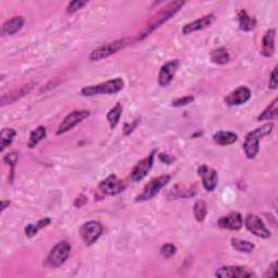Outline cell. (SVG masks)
<instances>
[{
  "label": "cell",
  "instance_id": "cell-20",
  "mask_svg": "<svg viewBox=\"0 0 278 278\" xmlns=\"http://www.w3.org/2000/svg\"><path fill=\"white\" fill-rule=\"evenodd\" d=\"M32 86H34V84H28V85H26V86L21 87L19 90H14V92L10 93L9 95L2 96L1 106L12 104V102H14L16 99L22 98V97H23V96L27 95L32 90V88H33Z\"/></svg>",
  "mask_w": 278,
  "mask_h": 278
},
{
  "label": "cell",
  "instance_id": "cell-5",
  "mask_svg": "<svg viewBox=\"0 0 278 278\" xmlns=\"http://www.w3.org/2000/svg\"><path fill=\"white\" fill-rule=\"evenodd\" d=\"M128 43V39L123 38V39H117L112 43H108L102 45V46L96 48L92 51V54L89 56V59L92 61H99L102 59H106L108 56L117 53L118 50L123 49L126 46Z\"/></svg>",
  "mask_w": 278,
  "mask_h": 278
},
{
  "label": "cell",
  "instance_id": "cell-24",
  "mask_svg": "<svg viewBox=\"0 0 278 278\" xmlns=\"http://www.w3.org/2000/svg\"><path fill=\"white\" fill-rule=\"evenodd\" d=\"M278 99H274L273 102L266 108V109L259 115V121H265V120H275L278 115Z\"/></svg>",
  "mask_w": 278,
  "mask_h": 278
},
{
  "label": "cell",
  "instance_id": "cell-27",
  "mask_svg": "<svg viewBox=\"0 0 278 278\" xmlns=\"http://www.w3.org/2000/svg\"><path fill=\"white\" fill-rule=\"evenodd\" d=\"M50 223H51V220L49 218H45L41 221H38L37 224L27 225L26 228H25V234H26L27 237L35 236L39 230H41L44 227H46V226H48Z\"/></svg>",
  "mask_w": 278,
  "mask_h": 278
},
{
  "label": "cell",
  "instance_id": "cell-7",
  "mask_svg": "<svg viewBox=\"0 0 278 278\" xmlns=\"http://www.w3.org/2000/svg\"><path fill=\"white\" fill-rule=\"evenodd\" d=\"M102 232H104V226L96 221H90V222L83 224L81 230H79V234L86 246L93 245L97 241Z\"/></svg>",
  "mask_w": 278,
  "mask_h": 278
},
{
  "label": "cell",
  "instance_id": "cell-18",
  "mask_svg": "<svg viewBox=\"0 0 278 278\" xmlns=\"http://www.w3.org/2000/svg\"><path fill=\"white\" fill-rule=\"evenodd\" d=\"M24 18L21 15L13 16L12 19L5 21L1 27V35H14L15 33H18L22 30V27L24 25Z\"/></svg>",
  "mask_w": 278,
  "mask_h": 278
},
{
  "label": "cell",
  "instance_id": "cell-3",
  "mask_svg": "<svg viewBox=\"0 0 278 278\" xmlns=\"http://www.w3.org/2000/svg\"><path fill=\"white\" fill-rule=\"evenodd\" d=\"M124 87L123 79L116 77L106 83H101L94 86H87L82 89V95L85 97H94L97 95H114L121 92Z\"/></svg>",
  "mask_w": 278,
  "mask_h": 278
},
{
  "label": "cell",
  "instance_id": "cell-26",
  "mask_svg": "<svg viewBox=\"0 0 278 278\" xmlns=\"http://www.w3.org/2000/svg\"><path fill=\"white\" fill-rule=\"evenodd\" d=\"M211 60L217 64H226L229 62V54L225 48H218L211 53Z\"/></svg>",
  "mask_w": 278,
  "mask_h": 278
},
{
  "label": "cell",
  "instance_id": "cell-14",
  "mask_svg": "<svg viewBox=\"0 0 278 278\" xmlns=\"http://www.w3.org/2000/svg\"><path fill=\"white\" fill-rule=\"evenodd\" d=\"M198 174L202 179V185L208 191H213L218 186V173L215 169L203 164L198 168Z\"/></svg>",
  "mask_w": 278,
  "mask_h": 278
},
{
  "label": "cell",
  "instance_id": "cell-28",
  "mask_svg": "<svg viewBox=\"0 0 278 278\" xmlns=\"http://www.w3.org/2000/svg\"><path fill=\"white\" fill-rule=\"evenodd\" d=\"M46 128L44 126H38L35 130H33L32 134H31V137L30 140H28V148L33 149L34 147H35L39 141H42L45 137H46Z\"/></svg>",
  "mask_w": 278,
  "mask_h": 278
},
{
  "label": "cell",
  "instance_id": "cell-36",
  "mask_svg": "<svg viewBox=\"0 0 278 278\" xmlns=\"http://www.w3.org/2000/svg\"><path fill=\"white\" fill-rule=\"evenodd\" d=\"M276 270H277V262H273L268 270V273H266L264 276L265 277H275L276 276Z\"/></svg>",
  "mask_w": 278,
  "mask_h": 278
},
{
  "label": "cell",
  "instance_id": "cell-8",
  "mask_svg": "<svg viewBox=\"0 0 278 278\" xmlns=\"http://www.w3.org/2000/svg\"><path fill=\"white\" fill-rule=\"evenodd\" d=\"M215 276L222 277V278H248L254 277V272L246 266L239 265H228L223 266L215 272Z\"/></svg>",
  "mask_w": 278,
  "mask_h": 278
},
{
  "label": "cell",
  "instance_id": "cell-12",
  "mask_svg": "<svg viewBox=\"0 0 278 278\" xmlns=\"http://www.w3.org/2000/svg\"><path fill=\"white\" fill-rule=\"evenodd\" d=\"M178 66H179V61L177 59H175L167 62V63L161 67L158 77L159 85H160L161 87H167V85L171 84L175 74H176Z\"/></svg>",
  "mask_w": 278,
  "mask_h": 278
},
{
  "label": "cell",
  "instance_id": "cell-34",
  "mask_svg": "<svg viewBox=\"0 0 278 278\" xmlns=\"http://www.w3.org/2000/svg\"><path fill=\"white\" fill-rule=\"evenodd\" d=\"M18 159H19L18 153H16V152H11V153H9V155H7V156L4 157L3 161L7 163V164H9V166L11 167V168L13 169L16 161H18Z\"/></svg>",
  "mask_w": 278,
  "mask_h": 278
},
{
  "label": "cell",
  "instance_id": "cell-4",
  "mask_svg": "<svg viewBox=\"0 0 278 278\" xmlns=\"http://www.w3.org/2000/svg\"><path fill=\"white\" fill-rule=\"evenodd\" d=\"M71 252V245L67 241H60L51 249L50 253L46 259V266L48 268H60L65 263Z\"/></svg>",
  "mask_w": 278,
  "mask_h": 278
},
{
  "label": "cell",
  "instance_id": "cell-38",
  "mask_svg": "<svg viewBox=\"0 0 278 278\" xmlns=\"http://www.w3.org/2000/svg\"><path fill=\"white\" fill-rule=\"evenodd\" d=\"M9 204H10V201H7V202H5V201H2V207H1V211H3V210L5 209V207H7V206H9Z\"/></svg>",
  "mask_w": 278,
  "mask_h": 278
},
{
  "label": "cell",
  "instance_id": "cell-17",
  "mask_svg": "<svg viewBox=\"0 0 278 278\" xmlns=\"http://www.w3.org/2000/svg\"><path fill=\"white\" fill-rule=\"evenodd\" d=\"M219 226L224 229L239 230L242 227L241 214L238 212H230L229 214L219 220Z\"/></svg>",
  "mask_w": 278,
  "mask_h": 278
},
{
  "label": "cell",
  "instance_id": "cell-6",
  "mask_svg": "<svg viewBox=\"0 0 278 278\" xmlns=\"http://www.w3.org/2000/svg\"><path fill=\"white\" fill-rule=\"evenodd\" d=\"M171 180L169 175H162L160 177L152 179L150 183L145 186L143 192L139 196L136 197V201H148L152 198H155L159 191H160L164 186L167 185L168 181Z\"/></svg>",
  "mask_w": 278,
  "mask_h": 278
},
{
  "label": "cell",
  "instance_id": "cell-32",
  "mask_svg": "<svg viewBox=\"0 0 278 278\" xmlns=\"http://www.w3.org/2000/svg\"><path fill=\"white\" fill-rule=\"evenodd\" d=\"M160 252L162 254V257L168 259L176 253V247H175L173 243H166V245H163L161 247Z\"/></svg>",
  "mask_w": 278,
  "mask_h": 278
},
{
  "label": "cell",
  "instance_id": "cell-29",
  "mask_svg": "<svg viewBox=\"0 0 278 278\" xmlns=\"http://www.w3.org/2000/svg\"><path fill=\"white\" fill-rule=\"evenodd\" d=\"M208 214L207 203L203 200H198L194 206V215L198 222H203Z\"/></svg>",
  "mask_w": 278,
  "mask_h": 278
},
{
  "label": "cell",
  "instance_id": "cell-9",
  "mask_svg": "<svg viewBox=\"0 0 278 278\" xmlns=\"http://www.w3.org/2000/svg\"><path fill=\"white\" fill-rule=\"evenodd\" d=\"M90 115V112L86 110H79V111H73L71 112L69 115H66V117L63 120L58 128V132L56 135L64 134L66 132H69L73 127H75L77 124L81 123L85 118L88 117Z\"/></svg>",
  "mask_w": 278,
  "mask_h": 278
},
{
  "label": "cell",
  "instance_id": "cell-21",
  "mask_svg": "<svg viewBox=\"0 0 278 278\" xmlns=\"http://www.w3.org/2000/svg\"><path fill=\"white\" fill-rule=\"evenodd\" d=\"M238 139V136L232 133V132H224V130H221L217 134H214L213 140L215 144L221 145V146H228L236 143Z\"/></svg>",
  "mask_w": 278,
  "mask_h": 278
},
{
  "label": "cell",
  "instance_id": "cell-13",
  "mask_svg": "<svg viewBox=\"0 0 278 278\" xmlns=\"http://www.w3.org/2000/svg\"><path fill=\"white\" fill-rule=\"evenodd\" d=\"M155 153H156V151L151 152V155H149L148 157L143 159V160L136 164V167L133 168L132 173H130V177H132V179L134 181H139L147 176V174L149 173V171L153 166Z\"/></svg>",
  "mask_w": 278,
  "mask_h": 278
},
{
  "label": "cell",
  "instance_id": "cell-25",
  "mask_svg": "<svg viewBox=\"0 0 278 278\" xmlns=\"http://www.w3.org/2000/svg\"><path fill=\"white\" fill-rule=\"evenodd\" d=\"M231 247L237 251L245 252V253H250L254 250V245L252 242L248 241V240L239 239V238H232Z\"/></svg>",
  "mask_w": 278,
  "mask_h": 278
},
{
  "label": "cell",
  "instance_id": "cell-33",
  "mask_svg": "<svg viewBox=\"0 0 278 278\" xmlns=\"http://www.w3.org/2000/svg\"><path fill=\"white\" fill-rule=\"evenodd\" d=\"M194 96H191V95H188V96H184V97H181V98H178L176 100H174L173 101V106L174 107H184V106H187V105H189L190 102L194 101Z\"/></svg>",
  "mask_w": 278,
  "mask_h": 278
},
{
  "label": "cell",
  "instance_id": "cell-22",
  "mask_svg": "<svg viewBox=\"0 0 278 278\" xmlns=\"http://www.w3.org/2000/svg\"><path fill=\"white\" fill-rule=\"evenodd\" d=\"M238 21H239V26L241 31L250 32L254 30L255 25H257V20L247 13L246 10H241L239 14H238Z\"/></svg>",
  "mask_w": 278,
  "mask_h": 278
},
{
  "label": "cell",
  "instance_id": "cell-1",
  "mask_svg": "<svg viewBox=\"0 0 278 278\" xmlns=\"http://www.w3.org/2000/svg\"><path fill=\"white\" fill-rule=\"evenodd\" d=\"M185 4L184 1H172V2H168L166 7L162 8L161 11H159V12L155 15L152 16L151 20L147 23V25L145 26V28L141 32L139 39H144L145 37H147L151 34L153 31L158 28L160 25H162L163 23H166L167 20H169L172 18L173 15L176 14L178 11L183 8V5Z\"/></svg>",
  "mask_w": 278,
  "mask_h": 278
},
{
  "label": "cell",
  "instance_id": "cell-15",
  "mask_svg": "<svg viewBox=\"0 0 278 278\" xmlns=\"http://www.w3.org/2000/svg\"><path fill=\"white\" fill-rule=\"evenodd\" d=\"M251 90L246 86H240L234 92L230 93L227 97L225 98L226 105L228 106H241L250 99Z\"/></svg>",
  "mask_w": 278,
  "mask_h": 278
},
{
  "label": "cell",
  "instance_id": "cell-16",
  "mask_svg": "<svg viewBox=\"0 0 278 278\" xmlns=\"http://www.w3.org/2000/svg\"><path fill=\"white\" fill-rule=\"evenodd\" d=\"M214 20H215V15L213 13L204 15L201 19H198L194 22H191V23L186 24L183 28V34L184 35H189V34L194 32L204 30V28H207L208 26L211 25Z\"/></svg>",
  "mask_w": 278,
  "mask_h": 278
},
{
  "label": "cell",
  "instance_id": "cell-23",
  "mask_svg": "<svg viewBox=\"0 0 278 278\" xmlns=\"http://www.w3.org/2000/svg\"><path fill=\"white\" fill-rule=\"evenodd\" d=\"M122 111H123V107H122V105L120 104V102H118V104H116L109 112H108L107 120L110 124L111 129L115 128L116 125L118 124V122H120V118H121V115H122Z\"/></svg>",
  "mask_w": 278,
  "mask_h": 278
},
{
  "label": "cell",
  "instance_id": "cell-11",
  "mask_svg": "<svg viewBox=\"0 0 278 278\" xmlns=\"http://www.w3.org/2000/svg\"><path fill=\"white\" fill-rule=\"evenodd\" d=\"M245 224L247 229L257 237L269 238L271 236L270 229H268V227H266L265 224L263 223V221L261 220L258 215L248 214Z\"/></svg>",
  "mask_w": 278,
  "mask_h": 278
},
{
  "label": "cell",
  "instance_id": "cell-19",
  "mask_svg": "<svg viewBox=\"0 0 278 278\" xmlns=\"http://www.w3.org/2000/svg\"><path fill=\"white\" fill-rule=\"evenodd\" d=\"M275 35L276 31L274 28H271L265 33L262 39V50L261 54L264 56H272L275 53Z\"/></svg>",
  "mask_w": 278,
  "mask_h": 278
},
{
  "label": "cell",
  "instance_id": "cell-35",
  "mask_svg": "<svg viewBox=\"0 0 278 278\" xmlns=\"http://www.w3.org/2000/svg\"><path fill=\"white\" fill-rule=\"evenodd\" d=\"M269 86L271 89H276V87H277V66H275L274 70L271 73Z\"/></svg>",
  "mask_w": 278,
  "mask_h": 278
},
{
  "label": "cell",
  "instance_id": "cell-37",
  "mask_svg": "<svg viewBox=\"0 0 278 278\" xmlns=\"http://www.w3.org/2000/svg\"><path fill=\"white\" fill-rule=\"evenodd\" d=\"M136 125H137V121H134V123H132V124H126V125L124 126V134L128 135L132 133L134 128L136 127Z\"/></svg>",
  "mask_w": 278,
  "mask_h": 278
},
{
  "label": "cell",
  "instance_id": "cell-31",
  "mask_svg": "<svg viewBox=\"0 0 278 278\" xmlns=\"http://www.w3.org/2000/svg\"><path fill=\"white\" fill-rule=\"evenodd\" d=\"M88 2L87 1H81V0H75V1H72L66 7V13H74L76 11L81 10L83 7H85Z\"/></svg>",
  "mask_w": 278,
  "mask_h": 278
},
{
  "label": "cell",
  "instance_id": "cell-10",
  "mask_svg": "<svg viewBox=\"0 0 278 278\" xmlns=\"http://www.w3.org/2000/svg\"><path fill=\"white\" fill-rule=\"evenodd\" d=\"M126 188V184L123 180L118 179L115 175H110L105 180H102L99 185V189L102 194L108 196H115L121 194Z\"/></svg>",
  "mask_w": 278,
  "mask_h": 278
},
{
  "label": "cell",
  "instance_id": "cell-2",
  "mask_svg": "<svg viewBox=\"0 0 278 278\" xmlns=\"http://www.w3.org/2000/svg\"><path fill=\"white\" fill-rule=\"evenodd\" d=\"M274 129V125L272 123L265 124V125L251 130L246 136L245 143H243V150H245L246 157L248 159H254L257 157L260 150V139L270 135Z\"/></svg>",
  "mask_w": 278,
  "mask_h": 278
},
{
  "label": "cell",
  "instance_id": "cell-30",
  "mask_svg": "<svg viewBox=\"0 0 278 278\" xmlns=\"http://www.w3.org/2000/svg\"><path fill=\"white\" fill-rule=\"evenodd\" d=\"M16 132L13 128H4L1 130L0 139H1V151H3L13 141Z\"/></svg>",
  "mask_w": 278,
  "mask_h": 278
}]
</instances>
